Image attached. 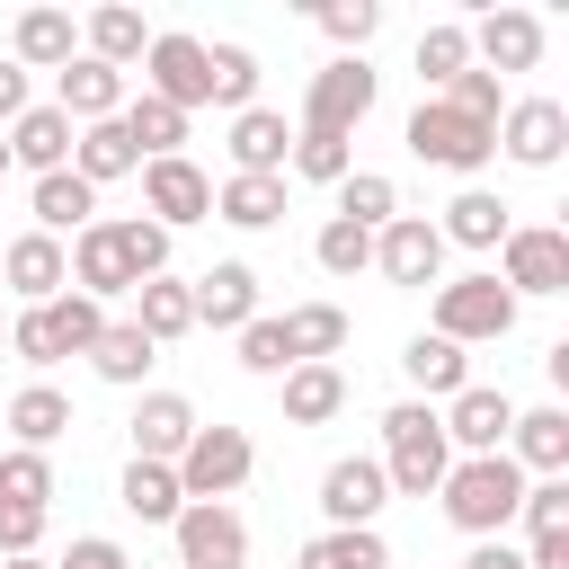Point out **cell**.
Returning <instances> with one entry per match:
<instances>
[{
    "label": "cell",
    "instance_id": "42",
    "mask_svg": "<svg viewBox=\"0 0 569 569\" xmlns=\"http://www.w3.org/2000/svg\"><path fill=\"white\" fill-rule=\"evenodd\" d=\"M453 71H471V36H462V18H436V27H418V80H427V98H436Z\"/></svg>",
    "mask_w": 569,
    "mask_h": 569
},
{
    "label": "cell",
    "instance_id": "14",
    "mask_svg": "<svg viewBox=\"0 0 569 569\" xmlns=\"http://www.w3.org/2000/svg\"><path fill=\"white\" fill-rule=\"evenodd\" d=\"M436 427H445V445H453V453H507L516 400H507V391H489V382H462V391L436 409Z\"/></svg>",
    "mask_w": 569,
    "mask_h": 569
},
{
    "label": "cell",
    "instance_id": "51",
    "mask_svg": "<svg viewBox=\"0 0 569 569\" xmlns=\"http://www.w3.org/2000/svg\"><path fill=\"white\" fill-rule=\"evenodd\" d=\"M44 525H53V507H0V560H27L44 542Z\"/></svg>",
    "mask_w": 569,
    "mask_h": 569
},
{
    "label": "cell",
    "instance_id": "29",
    "mask_svg": "<svg viewBox=\"0 0 569 569\" xmlns=\"http://www.w3.org/2000/svg\"><path fill=\"white\" fill-rule=\"evenodd\" d=\"M133 169H142V151L124 142V124H116V116L71 133V178H80V187H116V178H133Z\"/></svg>",
    "mask_w": 569,
    "mask_h": 569
},
{
    "label": "cell",
    "instance_id": "40",
    "mask_svg": "<svg viewBox=\"0 0 569 569\" xmlns=\"http://www.w3.org/2000/svg\"><path fill=\"white\" fill-rule=\"evenodd\" d=\"M124 142L142 151V160H178V142H187V116L178 107H160V98H124Z\"/></svg>",
    "mask_w": 569,
    "mask_h": 569
},
{
    "label": "cell",
    "instance_id": "13",
    "mask_svg": "<svg viewBox=\"0 0 569 569\" xmlns=\"http://www.w3.org/2000/svg\"><path fill=\"white\" fill-rule=\"evenodd\" d=\"M142 98H160V107L196 116V107H204V36L160 27V36H151V53H142Z\"/></svg>",
    "mask_w": 569,
    "mask_h": 569
},
{
    "label": "cell",
    "instance_id": "58",
    "mask_svg": "<svg viewBox=\"0 0 569 569\" xmlns=\"http://www.w3.org/2000/svg\"><path fill=\"white\" fill-rule=\"evenodd\" d=\"M0 347H9V311H0Z\"/></svg>",
    "mask_w": 569,
    "mask_h": 569
},
{
    "label": "cell",
    "instance_id": "54",
    "mask_svg": "<svg viewBox=\"0 0 569 569\" xmlns=\"http://www.w3.org/2000/svg\"><path fill=\"white\" fill-rule=\"evenodd\" d=\"M525 569H569V533H533L525 542Z\"/></svg>",
    "mask_w": 569,
    "mask_h": 569
},
{
    "label": "cell",
    "instance_id": "17",
    "mask_svg": "<svg viewBox=\"0 0 569 569\" xmlns=\"http://www.w3.org/2000/svg\"><path fill=\"white\" fill-rule=\"evenodd\" d=\"M462 36H471V62L498 71V80L542 62V18H533V9H489V18H471Z\"/></svg>",
    "mask_w": 569,
    "mask_h": 569
},
{
    "label": "cell",
    "instance_id": "31",
    "mask_svg": "<svg viewBox=\"0 0 569 569\" xmlns=\"http://www.w3.org/2000/svg\"><path fill=\"white\" fill-rule=\"evenodd\" d=\"M151 365H160V347H151L133 320H107V329H98V347H89V373H98V382H116V391H142V382H151Z\"/></svg>",
    "mask_w": 569,
    "mask_h": 569
},
{
    "label": "cell",
    "instance_id": "7",
    "mask_svg": "<svg viewBox=\"0 0 569 569\" xmlns=\"http://www.w3.org/2000/svg\"><path fill=\"white\" fill-rule=\"evenodd\" d=\"M169 471H178L187 507H196V498H222V507H231V489L258 471V445H249V427H196L187 453H178Z\"/></svg>",
    "mask_w": 569,
    "mask_h": 569
},
{
    "label": "cell",
    "instance_id": "23",
    "mask_svg": "<svg viewBox=\"0 0 569 569\" xmlns=\"http://www.w3.org/2000/svg\"><path fill=\"white\" fill-rule=\"evenodd\" d=\"M507 462H516L525 480H560V471H569V409H516Z\"/></svg>",
    "mask_w": 569,
    "mask_h": 569
},
{
    "label": "cell",
    "instance_id": "41",
    "mask_svg": "<svg viewBox=\"0 0 569 569\" xmlns=\"http://www.w3.org/2000/svg\"><path fill=\"white\" fill-rule=\"evenodd\" d=\"M400 213V187L382 178V169H347L338 178V222H356V231H382Z\"/></svg>",
    "mask_w": 569,
    "mask_h": 569
},
{
    "label": "cell",
    "instance_id": "39",
    "mask_svg": "<svg viewBox=\"0 0 569 569\" xmlns=\"http://www.w3.org/2000/svg\"><path fill=\"white\" fill-rule=\"evenodd\" d=\"M293 569H391V551H382V533H373V525H347V533L329 525V533H311V542H302V560H293Z\"/></svg>",
    "mask_w": 569,
    "mask_h": 569
},
{
    "label": "cell",
    "instance_id": "55",
    "mask_svg": "<svg viewBox=\"0 0 569 569\" xmlns=\"http://www.w3.org/2000/svg\"><path fill=\"white\" fill-rule=\"evenodd\" d=\"M462 569H525V551H516V542H471Z\"/></svg>",
    "mask_w": 569,
    "mask_h": 569
},
{
    "label": "cell",
    "instance_id": "44",
    "mask_svg": "<svg viewBox=\"0 0 569 569\" xmlns=\"http://www.w3.org/2000/svg\"><path fill=\"white\" fill-rule=\"evenodd\" d=\"M0 507H53V453L9 445L0 453Z\"/></svg>",
    "mask_w": 569,
    "mask_h": 569
},
{
    "label": "cell",
    "instance_id": "34",
    "mask_svg": "<svg viewBox=\"0 0 569 569\" xmlns=\"http://www.w3.org/2000/svg\"><path fill=\"white\" fill-rule=\"evenodd\" d=\"M276 382H284V427H329L347 409V373L338 365H293Z\"/></svg>",
    "mask_w": 569,
    "mask_h": 569
},
{
    "label": "cell",
    "instance_id": "11",
    "mask_svg": "<svg viewBox=\"0 0 569 569\" xmlns=\"http://www.w3.org/2000/svg\"><path fill=\"white\" fill-rule=\"evenodd\" d=\"M498 151H507L516 169H560V151H569V107H560V98H507V107H498Z\"/></svg>",
    "mask_w": 569,
    "mask_h": 569
},
{
    "label": "cell",
    "instance_id": "18",
    "mask_svg": "<svg viewBox=\"0 0 569 569\" xmlns=\"http://www.w3.org/2000/svg\"><path fill=\"white\" fill-rule=\"evenodd\" d=\"M0 284L18 293V311L53 302V293L71 284V258H62V240H44V231H18V240L0 249Z\"/></svg>",
    "mask_w": 569,
    "mask_h": 569
},
{
    "label": "cell",
    "instance_id": "3",
    "mask_svg": "<svg viewBox=\"0 0 569 569\" xmlns=\"http://www.w3.org/2000/svg\"><path fill=\"white\" fill-rule=\"evenodd\" d=\"M382 480L400 489V498H436L445 489V471H453V445H445V427H436V409L427 400H391L382 409Z\"/></svg>",
    "mask_w": 569,
    "mask_h": 569
},
{
    "label": "cell",
    "instance_id": "5",
    "mask_svg": "<svg viewBox=\"0 0 569 569\" xmlns=\"http://www.w3.org/2000/svg\"><path fill=\"white\" fill-rule=\"evenodd\" d=\"M373 98H382V71H373L365 53H338V62H320L311 89H302V133H347V142H356V124L373 116Z\"/></svg>",
    "mask_w": 569,
    "mask_h": 569
},
{
    "label": "cell",
    "instance_id": "19",
    "mask_svg": "<svg viewBox=\"0 0 569 569\" xmlns=\"http://www.w3.org/2000/svg\"><path fill=\"white\" fill-rule=\"evenodd\" d=\"M222 151H231V178H284V151H293V124H284V107H240Z\"/></svg>",
    "mask_w": 569,
    "mask_h": 569
},
{
    "label": "cell",
    "instance_id": "10",
    "mask_svg": "<svg viewBox=\"0 0 569 569\" xmlns=\"http://www.w3.org/2000/svg\"><path fill=\"white\" fill-rule=\"evenodd\" d=\"M178 569H240L249 560V516L240 507H222V498H196V507H178Z\"/></svg>",
    "mask_w": 569,
    "mask_h": 569
},
{
    "label": "cell",
    "instance_id": "6",
    "mask_svg": "<svg viewBox=\"0 0 569 569\" xmlns=\"http://www.w3.org/2000/svg\"><path fill=\"white\" fill-rule=\"evenodd\" d=\"M516 311H525V302H516L498 276H445V284H436V338H453V347L507 338Z\"/></svg>",
    "mask_w": 569,
    "mask_h": 569
},
{
    "label": "cell",
    "instance_id": "38",
    "mask_svg": "<svg viewBox=\"0 0 569 569\" xmlns=\"http://www.w3.org/2000/svg\"><path fill=\"white\" fill-rule=\"evenodd\" d=\"M284 347H293V365H329L347 347V311L338 302H293L284 311Z\"/></svg>",
    "mask_w": 569,
    "mask_h": 569
},
{
    "label": "cell",
    "instance_id": "32",
    "mask_svg": "<svg viewBox=\"0 0 569 569\" xmlns=\"http://www.w3.org/2000/svg\"><path fill=\"white\" fill-rule=\"evenodd\" d=\"M436 231H445V249H498V240L516 231V213H507L489 187H462V196L445 204V222H436Z\"/></svg>",
    "mask_w": 569,
    "mask_h": 569
},
{
    "label": "cell",
    "instance_id": "1",
    "mask_svg": "<svg viewBox=\"0 0 569 569\" xmlns=\"http://www.w3.org/2000/svg\"><path fill=\"white\" fill-rule=\"evenodd\" d=\"M436 507H445V525H453V533L498 542V533L516 525V507H525V471H516L507 453H453V471H445Z\"/></svg>",
    "mask_w": 569,
    "mask_h": 569
},
{
    "label": "cell",
    "instance_id": "20",
    "mask_svg": "<svg viewBox=\"0 0 569 569\" xmlns=\"http://www.w3.org/2000/svg\"><path fill=\"white\" fill-rule=\"evenodd\" d=\"M196 427H204V418H196L187 391H142V400H133V462H178Z\"/></svg>",
    "mask_w": 569,
    "mask_h": 569
},
{
    "label": "cell",
    "instance_id": "25",
    "mask_svg": "<svg viewBox=\"0 0 569 569\" xmlns=\"http://www.w3.org/2000/svg\"><path fill=\"white\" fill-rule=\"evenodd\" d=\"M0 427H9L27 453H53V445L71 436V391H53V382H27V391H9V400H0Z\"/></svg>",
    "mask_w": 569,
    "mask_h": 569
},
{
    "label": "cell",
    "instance_id": "35",
    "mask_svg": "<svg viewBox=\"0 0 569 569\" xmlns=\"http://www.w3.org/2000/svg\"><path fill=\"white\" fill-rule=\"evenodd\" d=\"M213 222H231V231L284 222V178H222V187H213Z\"/></svg>",
    "mask_w": 569,
    "mask_h": 569
},
{
    "label": "cell",
    "instance_id": "33",
    "mask_svg": "<svg viewBox=\"0 0 569 569\" xmlns=\"http://www.w3.org/2000/svg\"><path fill=\"white\" fill-rule=\"evenodd\" d=\"M151 347H169V338H187L196 329V302H187V276H151V284H133V311H124Z\"/></svg>",
    "mask_w": 569,
    "mask_h": 569
},
{
    "label": "cell",
    "instance_id": "21",
    "mask_svg": "<svg viewBox=\"0 0 569 569\" xmlns=\"http://www.w3.org/2000/svg\"><path fill=\"white\" fill-rule=\"evenodd\" d=\"M53 107H62L71 124H107V116H124V71H107V62L71 53V62L53 71Z\"/></svg>",
    "mask_w": 569,
    "mask_h": 569
},
{
    "label": "cell",
    "instance_id": "37",
    "mask_svg": "<svg viewBox=\"0 0 569 569\" xmlns=\"http://www.w3.org/2000/svg\"><path fill=\"white\" fill-rule=\"evenodd\" d=\"M204 107H258V53L249 44H204Z\"/></svg>",
    "mask_w": 569,
    "mask_h": 569
},
{
    "label": "cell",
    "instance_id": "27",
    "mask_svg": "<svg viewBox=\"0 0 569 569\" xmlns=\"http://www.w3.org/2000/svg\"><path fill=\"white\" fill-rule=\"evenodd\" d=\"M71 53H80V18L71 9H18V36H9L18 71H62Z\"/></svg>",
    "mask_w": 569,
    "mask_h": 569
},
{
    "label": "cell",
    "instance_id": "28",
    "mask_svg": "<svg viewBox=\"0 0 569 569\" xmlns=\"http://www.w3.org/2000/svg\"><path fill=\"white\" fill-rule=\"evenodd\" d=\"M400 373H409V391L436 409V400H453L462 382H471V356L453 347V338H436V329H418L409 347H400Z\"/></svg>",
    "mask_w": 569,
    "mask_h": 569
},
{
    "label": "cell",
    "instance_id": "47",
    "mask_svg": "<svg viewBox=\"0 0 569 569\" xmlns=\"http://www.w3.org/2000/svg\"><path fill=\"white\" fill-rule=\"evenodd\" d=\"M373 27H382V0H320V36H329V44L365 53V44H373Z\"/></svg>",
    "mask_w": 569,
    "mask_h": 569
},
{
    "label": "cell",
    "instance_id": "22",
    "mask_svg": "<svg viewBox=\"0 0 569 569\" xmlns=\"http://www.w3.org/2000/svg\"><path fill=\"white\" fill-rule=\"evenodd\" d=\"M71 293H89V302H116V293H133V267H124V249H116V222H89V231H71Z\"/></svg>",
    "mask_w": 569,
    "mask_h": 569
},
{
    "label": "cell",
    "instance_id": "2",
    "mask_svg": "<svg viewBox=\"0 0 569 569\" xmlns=\"http://www.w3.org/2000/svg\"><path fill=\"white\" fill-rule=\"evenodd\" d=\"M107 320H116L107 302H89V293H71V284H62L53 302H36V311H9V356H18V365H36V373H53L62 356H89Z\"/></svg>",
    "mask_w": 569,
    "mask_h": 569
},
{
    "label": "cell",
    "instance_id": "43",
    "mask_svg": "<svg viewBox=\"0 0 569 569\" xmlns=\"http://www.w3.org/2000/svg\"><path fill=\"white\" fill-rule=\"evenodd\" d=\"M284 169H293V178H311V187H338V178L356 169V142H347V133H302V124H293Z\"/></svg>",
    "mask_w": 569,
    "mask_h": 569
},
{
    "label": "cell",
    "instance_id": "8",
    "mask_svg": "<svg viewBox=\"0 0 569 569\" xmlns=\"http://www.w3.org/2000/svg\"><path fill=\"white\" fill-rule=\"evenodd\" d=\"M498 284H507L516 302L569 293V231H560V222H516V231L498 240Z\"/></svg>",
    "mask_w": 569,
    "mask_h": 569
},
{
    "label": "cell",
    "instance_id": "49",
    "mask_svg": "<svg viewBox=\"0 0 569 569\" xmlns=\"http://www.w3.org/2000/svg\"><path fill=\"white\" fill-rule=\"evenodd\" d=\"M516 525H525V542H533V533H569V471H560V480H525Z\"/></svg>",
    "mask_w": 569,
    "mask_h": 569
},
{
    "label": "cell",
    "instance_id": "26",
    "mask_svg": "<svg viewBox=\"0 0 569 569\" xmlns=\"http://www.w3.org/2000/svg\"><path fill=\"white\" fill-rule=\"evenodd\" d=\"M80 53H89V62H107V71H133V62L151 53V27H142V9H124V0L89 9V18H80Z\"/></svg>",
    "mask_w": 569,
    "mask_h": 569
},
{
    "label": "cell",
    "instance_id": "46",
    "mask_svg": "<svg viewBox=\"0 0 569 569\" xmlns=\"http://www.w3.org/2000/svg\"><path fill=\"white\" fill-rule=\"evenodd\" d=\"M311 258H320L329 276H365V267H373V231H356V222H338V213H329V222H320V240H311Z\"/></svg>",
    "mask_w": 569,
    "mask_h": 569
},
{
    "label": "cell",
    "instance_id": "16",
    "mask_svg": "<svg viewBox=\"0 0 569 569\" xmlns=\"http://www.w3.org/2000/svg\"><path fill=\"white\" fill-rule=\"evenodd\" d=\"M391 507V480H382V462L373 453H338L329 471H320V516L347 533V525H373Z\"/></svg>",
    "mask_w": 569,
    "mask_h": 569
},
{
    "label": "cell",
    "instance_id": "56",
    "mask_svg": "<svg viewBox=\"0 0 569 569\" xmlns=\"http://www.w3.org/2000/svg\"><path fill=\"white\" fill-rule=\"evenodd\" d=\"M0 569H53V560H44V551H27V560H0Z\"/></svg>",
    "mask_w": 569,
    "mask_h": 569
},
{
    "label": "cell",
    "instance_id": "48",
    "mask_svg": "<svg viewBox=\"0 0 569 569\" xmlns=\"http://www.w3.org/2000/svg\"><path fill=\"white\" fill-rule=\"evenodd\" d=\"M436 98H445V107H462V116H480V124H498V107H507V80L471 62V71H453V80H445Z\"/></svg>",
    "mask_w": 569,
    "mask_h": 569
},
{
    "label": "cell",
    "instance_id": "53",
    "mask_svg": "<svg viewBox=\"0 0 569 569\" xmlns=\"http://www.w3.org/2000/svg\"><path fill=\"white\" fill-rule=\"evenodd\" d=\"M27 107H36V98H27V71H18L9 53H0V133H9V124H18Z\"/></svg>",
    "mask_w": 569,
    "mask_h": 569
},
{
    "label": "cell",
    "instance_id": "36",
    "mask_svg": "<svg viewBox=\"0 0 569 569\" xmlns=\"http://www.w3.org/2000/svg\"><path fill=\"white\" fill-rule=\"evenodd\" d=\"M116 498H124V516H142V525H178V507H187V489H178L169 462H124Z\"/></svg>",
    "mask_w": 569,
    "mask_h": 569
},
{
    "label": "cell",
    "instance_id": "50",
    "mask_svg": "<svg viewBox=\"0 0 569 569\" xmlns=\"http://www.w3.org/2000/svg\"><path fill=\"white\" fill-rule=\"evenodd\" d=\"M240 365H249V373H267V382H276V373H293V347H284V320H267V311H258V320L240 329Z\"/></svg>",
    "mask_w": 569,
    "mask_h": 569
},
{
    "label": "cell",
    "instance_id": "45",
    "mask_svg": "<svg viewBox=\"0 0 569 569\" xmlns=\"http://www.w3.org/2000/svg\"><path fill=\"white\" fill-rule=\"evenodd\" d=\"M116 249H124V267H133V284H151V276H169V231H160L151 213H124V222H116Z\"/></svg>",
    "mask_w": 569,
    "mask_h": 569
},
{
    "label": "cell",
    "instance_id": "24",
    "mask_svg": "<svg viewBox=\"0 0 569 569\" xmlns=\"http://www.w3.org/2000/svg\"><path fill=\"white\" fill-rule=\"evenodd\" d=\"M71 116L62 107H27L18 124H9V169H27V178H53V169H71Z\"/></svg>",
    "mask_w": 569,
    "mask_h": 569
},
{
    "label": "cell",
    "instance_id": "4",
    "mask_svg": "<svg viewBox=\"0 0 569 569\" xmlns=\"http://www.w3.org/2000/svg\"><path fill=\"white\" fill-rule=\"evenodd\" d=\"M409 151H418L427 169L480 178V169L498 160V124H480V116H462V107H445V98H418V107H409Z\"/></svg>",
    "mask_w": 569,
    "mask_h": 569
},
{
    "label": "cell",
    "instance_id": "9",
    "mask_svg": "<svg viewBox=\"0 0 569 569\" xmlns=\"http://www.w3.org/2000/svg\"><path fill=\"white\" fill-rule=\"evenodd\" d=\"M373 276H382V284H400V293L445 284V231H436L427 213H391V222L373 231Z\"/></svg>",
    "mask_w": 569,
    "mask_h": 569
},
{
    "label": "cell",
    "instance_id": "52",
    "mask_svg": "<svg viewBox=\"0 0 569 569\" xmlns=\"http://www.w3.org/2000/svg\"><path fill=\"white\" fill-rule=\"evenodd\" d=\"M53 569H133V560H124L116 533H71V551H62Z\"/></svg>",
    "mask_w": 569,
    "mask_h": 569
},
{
    "label": "cell",
    "instance_id": "15",
    "mask_svg": "<svg viewBox=\"0 0 569 569\" xmlns=\"http://www.w3.org/2000/svg\"><path fill=\"white\" fill-rule=\"evenodd\" d=\"M187 302H196V329H249L258 320V267L249 258H222V267H204V276H187Z\"/></svg>",
    "mask_w": 569,
    "mask_h": 569
},
{
    "label": "cell",
    "instance_id": "30",
    "mask_svg": "<svg viewBox=\"0 0 569 569\" xmlns=\"http://www.w3.org/2000/svg\"><path fill=\"white\" fill-rule=\"evenodd\" d=\"M27 213H36V231H44V240L89 231V222H98V187H80L71 169H53V178H36V187H27Z\"/></svg>",
    "mask_w": 569,
    "mask_h": 569
},
{
    "label": "cell",
    "instance_id": "57",
    "mask_svg": "<svg viewBox=\"0 0 569 569\" xmlns=\"http://www.w3.org/2000/svg\"><path fill=\"white\" fill-rule=\"evenodd\" d=\"M0 169H9V133H0Z\"/></svg>",
    "mask_w": 569,
    "mask_h": 569
},
{
    "label": "cell",
    "instance_id": "12",
    "mask_svg": "<svg viewBox=\"0 0 569 569\" xmlns=\"http://www.w3.org/2000/svg\"><path fill=\"white\" fill-rule=\"evenodd\" d=\"M142 213L178 240L187 222H213V178L178 151V160H142Z\"/></svg>",
    "mask_w": 569,
    "mask_h": 569
}]
</instances>
